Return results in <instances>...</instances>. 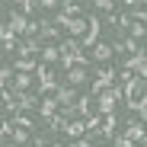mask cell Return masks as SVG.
<instances>
[{
  "mask_svg": "<svg viewBox=\"0 0 147 147\" xmlns=\"http://www.w3.org/2000/svg\"><path fill=\"white\" fill-rule=\"evenodd\" d=\"M35 3H38V10H58L64 0H35Z\"/></svg>",
  "mask_w": 147,
  "mask_h": 147,
  "instance_id": "cell-25",
  "label": "cell"
},
{
  "mask_svg": "<svg viewBox=\"0 0 147 147\" xmlns=\"http://www.w3.org/2000/svg\"><path fill=\"white\" fill-rule=\"evenodd\" d=\"M58 35H61L58 22H55V19H42V32H38V38H42V42H55Z\"/></svg>",
  "mask_w": 147,
  "mask_h": 147,
  "instance_id": "cell-9",
  "label": "cell"
},
{
  "mask_svg": "<svg viewBox=\"0 0 147 147\" xmlns=\"http://www.w3.org/2000/svg\"><path fill=\"white\" fill-rule=\"evenodd\" d=\"M3 147H19V144H13V141H7V144H3Z\"/></svg>",
  "mask_w": 147,
  "mask_h": 147,
  "instance_id": "cell-29",
  "label": "cell"
},
{
  "mask_svg": "<svg viewBox=\"0 0 147 147\" xmlns=\"http://www.w3.org/2000/svg\"><path fill=\"white\" fill-rule=\"evenodd\" d=\"M29 22H32V19H29L26 13L19 10V13H10V19H7V26H10V29H13V32L19 35V38H22V35L29 32Z\"/></svg>",
  "mask_w": 147,
  "mask_h": 147,
  "instance_id": "cell-5",
  "label": "cell"
},
{
  "mask_svg": "<svg viewBox=\"0 0 147 147\" xmlns=\"http://www.w3.org/2000/svg\"><path fill=\"white\" fill-rule=\"evenodd\" d=\"M32 138H35V134H32L29 128H19V125H16V128H13V134H10V141H13V144H19V147L32 144Z\"/></svg>",
  "mask_w": 147,
  "mask_h": 147,
  "instance_id": "cell-13",
  "label": "cell"
},
{
  "mask_svg": "<svg viewBox=\"0 0 147 147\" xmlns=\"http://www.w3.org/2000/svg\"><path fill=\"white\" fill-rule=\"evenodd\" d=\"M90 99H93V96H83V99H77V109H80V115H93V106H90Z\"/></svg>",
  "mask_w": 147,
  "mask_h": 147,
  "instance_id": "cell-22",
  "label": "cell"
},
{
  "mask_svg": "<svg viewBox=\"0 0 147 147\" xmlns=\"http://www.w3.org/2000/svg\"><path fill=\"white\" fill-rule=\"evenodd\" d=\"M70 147H93V141H90V138H77Z\"/></svg>",
  "mask_w": 147,
  "mask_h": 147,
  "instance_id": "cell-28",
  "label": "cell"
},
{
  "mask_svg": "<svg viewBox=\"0 0 147 147\" xmlns=\"http://www.w3.org/2000/svg\"><path fill=\"white\" fill-rule=\"evenodd\" d=\"M93 7L102 10V13H112V10H115V0H93Z\"/></svg>",
  "mask_w": 147,
  "mask_h": 147,
  "instance_id": "cell-23",
  "label": "cell"
},
{
  "mask_svg": "<svg viewBox=\"0 0 147 147\" xmlns=\"http://www.w3.org/2000/svg\"><path fill=\"white\" fill-rule=\"evenodd\" d=\"M144 90H147V83H144V77H134L131 83H125V99H128V106L134 109L138 106V99L144 96Z\"/></svg>",
  "mask_w": 147,
  "mask_h": 147,
  "instance_id": "cell-4",
  "label": "cell"
},
{
  "mask_svg": "<svg viewBox=\"0 0 147 147\" xmlns=\"http://www.w3.org/2000/svg\"><path fill=\"white\" fill-rule=\"evenodd\" d=\"M32 86V77H29V74H19L16 70V80H13V86L10 90H29Z\"/></svg>",
  "mask_w": 147,
  "mask_h": 147,
  "instance_id": "cell-19",
  "label": "cell"
},
{
  "mask_svg": "<svg viewBox=\"0 0 147 147\" xmlns=\"http://www.w3.org/2000/svg\"><path fill=\"white\" fill-rule=\"evenodd\" d=\"M115 147H134V141L128 134H121V138H115Z\"/></svg>",
  "mask_w": 147,
  "mask_h": 147,
  "instance_id": "cell-27",
  "label": "cell"
},
{
  "mask_svg": "<svg viewBox=\"0 0 147 147\" xmlns=\"http://www.w3.org/2000/svg\"><path fill=\"white\" fill-rule=\"evenodd\" d=\"M10 80H13V67H10V64H3V67H0V83L10 86Z\"/></svg>",
  "mask_w": 147,
  "mask_h": 147,
  "instance_id": "cell-24",
  "label": "cell"
},
{
  "mask_svg": "<svg viewBox=\"0 0 147 147\" xmlns=\"http://www.w3.org/2000/svg\"><path fill=\"white\" fill-rule=\"evenodd\" d=\"M131 19H134V22H147V10H144V7L131 10Z\"/></svg>",
  "mask_w": 147,
  "mask_h": 147,
  "instance_id": "cell-26",
  "label": "cell"
},
{
  "mask_svg": "<svg viewBox=\"0 0 147 147\" xmlns=\"http://www.w3.org/2000/svg\"><path fill=\"white\" fill-rule=\"evenodd\" d=\"M112 55H115V45H109V42H96L93 45V61L96 64H106Z\"/></svg>",
  "mask_w": 147,
  "mask_h": 147,
  "instance_id": "cell-7",
  "label": "cell"
},
{
  "mask_svg": "<svg viewBox=\"0 0 147 147\" xmlns=\"http://www.w3.org/2000/svg\"><path fill=\"white\" fill-rule=\"evenodd\" d=\"M38 51H42V38H38V35H22V38H19V48H16L19 58H32V55H38Z\"/></svg>",
  "mask_w": 147,
  "mask_h": 147,
  "instance_id": "cell-3",
  "label": "cell"
},
{
  "mask_svg": "<svg viewBox=\"0 0 147 147\" xmlns=\"http://www.w3.org/2000/svg\"><path fill=\"white\" fill-rule=\"evenodd\" d=\"M118 99H125V86L112 83L106 93H99V96H96V112H99V115H112V112H115V102H118Z\"/></svg>",
  "mask_w": 147,
  "mask_h": 147,
  "instance_id": "cell-1",
  "label": "cell"
},
{
  "mask_svg": "<svg viewBox=\"0 0 147 147\" xmlns=\"http://www.w3.org/2000/svg\"><path fill=\"white\" fill-rule=\"evenodd\" d=\"M115 48H118L121 55H138V51H141V45H138V38H131V35H125V38H121V42H118Z\"/></svg>",
  "mask_w": 147,
  "mask_h": 147,
  "instance_id": "cell-14",
  "label": "cell"
},
{
  "mask_svg": "<svg viewBox=\"0 0 147 147\" xmlns=\"http://www.w3.org/2000/svg\"><path fill=\"white\" fill-rule=\"evenodd\" d=\"M115 74H118V70H112V67H99V77L90 83V96H93V99H96L99 93H106V90L115 83Z\"/></svg>",
  "mask_w": 147,
  "mask_h": 147,
  "instance_id": "cell-2",
  "label": "cell"
},
{
  "mask_svg": "<svg viewBox=\"0 0 147 147\" xmlns=\"http://www.w3.org/2000/svg\"><path fill=\"white\" fill-rule=\"evenodd\" d=\"M115 125H118L115 112H112V115H102V128H99V138H112V134H115Z\"/></svg>",
  "mask_w": 147,
  "mask_h": 147,
  "instance_id": "cell-15",
  "label": "cell"
},
{
  "mask_svg": "<svg viewBox=\"0 0 147 147\" xmlns=\"http://www.w3.org/2000/svg\"><path fill=\"white\" fill-rule=\"evenodd\" d=\"M128 35H131V38H138V42H141V38H144V35H147V22H131V29H128Z\"/></svg>",
  "mask_w": 147,
  "mask_h": 147,
  "instance_id": "cell-21",
  "label": "cell"
},
{
  "mask_svg": "<svg viewBox=\"0 0 147 147\" xmlns=\"http://www.w3.org/2000/svg\"><path fill=\"white\" fill-rule=\"evenodd\" d=\"M13 125H19V128H35V121H32V112H13Z\"/></svg>",
  "mask_w": 147,
  "mask_h": 147,
  "instance_id": "cell-17",
  "label": "cell"
},
{
  "mask_svg": "<svg viewBox=\"0 0 147 147\" xmlns=\"http://www.w3.org/2000/svg\"><path fill=\"white\" fill-rule=\"evenodd\" d=\"M86 80H90L86 64H77V67H70V70H67V83H70V86H83Z\"/></svg>",
  "mask_w": 147,
  "mask_h": 147,
  "instance_id": "cell-8",
  "label": "cell"
},
{
  "mask_svg": "<svg viewBox=\"0 0 147 147\" xmlns=\"http://www.w3.org/2000/svg\"><path fill=\"white\" fill-rule=\"evenodd\" d=\"M58 109H61V102L55 99V96H48V99H42V106H38V112H42V118L48 121L51 115H58Z\"/></svg>",
  "mask_w": 147,
  "mask_h": 147,
  "instance_id": "cell-12",
  "label": "cell"
},
{
  "mask_svg": "<svg viewBox=\"0 0 147 147\" xmlns=\"http://www.w3.org/2000/svg\"><path fill=\"white\" fill-rule=\"evenodd\" d=\"M55 99H58L61 106H74V102L80 99V96H77V86H70V83H61V86H58V93H55Z\"/></svg>",
  "mask_w": 147,
  "mask_h": 147,
  "instance_id": "cell-6",
  "label": "cell"
},
{
  "mask_svg": "<svg viewBox=\"0 0 147 147\" xmlns=\"http://www.w3.org/2000/svg\"><path fill=\"white\" fill-rule=\"evenodd\" d=\"M134 3H144V7H147V0H134Z\"/></svg>",
  "mask_w": 147,
  "mask_h": 147,
  "instance_id": "cell-30",
  "label": "cell"
},
{
  "mask_svg": "<svg viewBox=\"0 0 147 147\" xmlns=\"http://www.w3.org/2000/svg\"><path fill=\"white\" fill-rule=\"evenodd\" d=\"M96 42H99V19H96V16H90V32L80 38V45H83V48H93Z\"/></svg>",
  "mask_w": 147,
  "mask_h": 147,
  "instance_id": "cell-10",
  "label": "cell"
},
{
  "mask_svg": "<svg viewBox=\"0 0 147 147\" xmlns=\"http://www.w3.org/2000/svg\"><path fill=\"white\" fill-rule=\"evenodd\" d=\"M67 138H74V141H77V138H83L90 128H86V118H74V121H67Z\"/></svg>",
  "mask_w": 147,
  "mask_h": 147,
  "instance_id": "cell-11",
  "label": "cell"
},
{
  "mask_svg": "<svg viewBox=\"0 0 147 147\" xmlns=\"http://www.w3.org/2000/svg\"><path fill=\"white\" fill-rule=\"evenodd\" d=\"M42 61H45V64L61 61V45H48V48H42Z\"/></svg>",
  "mask_w": 147,
  "mask_h": 147,
  "instance_id": "cell-16",
  "label": "cell"
},
{
  "mask_svg": "<svg viewBox=\"0 0 147 147\" xmlns=\"http://www.w3.org/2000/svg\"><path fill=\"white\" fill-rule=\"evenodd\" d=\"M48 128H51V131H64L67 128V118L58 112V115H51V118H48Z\"/></svg>",
  "mask_w": 147,
  "mask_h": 147,
  "instance_id": "cell-20",
  "label": "cell"
},
{
  "mask_svg": "<svg viewBox=\"0 0 147 147\" xmlns=\"http://www.w3.org/2000/svg\"><path fill=\"white\" fill-rule=\"evenodd\" d=\"M38 64H42V61H35V58H16V70H19V74L38 70Z\"/></svg>",
  "mask_w": 147,
  "mask_h": 147,
  "instance_id": "cell-18",
  "label": "cell"
}]
</instances>
